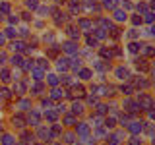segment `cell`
<instances>
[{"label":"cell","mask_w":155,"mask_h":145,"mask_svg":"<svg viewBox=\"0 0 155 145\" xmlns=\"http://www.w3.org/2000/svg\"><path fill=\"white\" fill-rule=\"evenodd\" d=\"M113 19H114V21H126V19H128V14H126L124 10H114Z\"/></svg>","instance_id":"obj_1"},{"label":"cell","mask_w":155,"mask_h":145,"mask_svg":"<svg viewBox=\"0 0 155 145\" xmlns=\"http://www.w3.org/2000/svg\"><path fill=\"white\" fill-rule=\"evenodd\" d=\"M64 50L68 52V54H74V52H78V47L74 45V43H66V45H64Z\"/></svg>","instance_id":"obj_2"},{"label":"cell","mask_w":155,"mask_h":145,"mask_svg":"<svg viewBox=\"0 0 155 145\" xmlns=\"http://www.w3.org/2000/svg\"><path fill=\"white\" fill-rule=\"evenodd\" d=\"M116 76H118V79H128V72H126L124 68H118V70H116Z\"/></svg>","instance_id":"obj_3"},{"label":"cell","mask_w":155,"mask_h":145,"mask_svg":"<svg viewBox=\"0 0 155 145\" xmlns=\"http://www.w3.org/2000/svg\"><path fill=\"white\" fill-rule=\"evenodd\" d=\"M76 132H78V134H81V135H85L87 132H89V128H87V126H85L84 122H81V124H80V126L76 128Z\"/></svg>","instance_id":"obj_4"},{"label":"cell","mask_w":155,"mask_h":145,"mask_svg":"<svg viewBox=\"0 0 155 145\" xmlns=\"http://www.w3.org/2000/svg\"><path fill=\"white\" fill-rule=\"evenodd\" d=\"M72 108H74V114H78V112H84V108H85V106L84 105H81V103H74V105H72Z\"/></svg>","instance_id":"obj_5"},{"label":"cell","mask_w":155,"mask_h":145,"mask_svg":"<svg viewBox=\"0 0 155 145\" xmlns=\"http://www.w3.org/2000/svg\"><path fill=\"white\" fill-rule=\"evenodd\" d=\"M140 48H142V45H138V43H130V45H128V50L130 52H138Z\"/></svg>","instance_id":"obj_6"},{"label":"cell","mask_w":155,"mask_h":145,"mask_svg":"<svg viewBox=\"0 0 155 145\" xmlns=\"http://www.w3.org/2000/svg\"><path fill=\"white\" fill-rule=\"evenodd\" d=\"M41 76H43L41 70H33V79H35V81H41V79H43Z\"/></svg>","instance_id":"obj_7"},{"label":"cell","mask_w":155,"mask_h":145,"mask_svg":"<svg viewBox=\"0 0 155 145\" xmlns=\"http://www.w3.org/2000/svg\"><path fill=\"white\" fill-rule=\"evenodd\" d=\"M80 76H81V79H89V77H91V70H81Z\"/></svg>","instance_id":"obj_8"},{"label":"cell","mask_w":155,"mask_h":145,"mask_svg":"<svg viewBox=\"0 0 155 145\" xmlns=\"http://www.w3.org/2000/svg\"><path fill=\"white\" fill-rule=\"evenodd\" d=\"M2 143H4V145H14L12 135H4V137H2Z\"/></svg>","instance_id":"obj_9"},{"label":"cell","mask_w":155,"mask_h":145,"mask_svg":"<svg viewBox=\"0 0 155 145\" xmlns=\"http://www.w3.org/2000/svg\"><path fill=\"white\" fill-rule=\"evenodd\" d=\"M62 95H64V91L60 93L58 89H52V93H51V97H52V99H58V97H62Z\"/></svg>","instance_id":"obj_10"},{"label":"cell","mask_w":155,"mask_h":145,"mask_svg":"<svg viewBox=\"0 0 155 145\" xmlns=\"http://www.w3.org/2000/svg\"><path fill=\"white\" fill-rule=\"evenodd\" d=\"M12 64H16V66H21V56H14V58H12Z\"/></svg>","instance_id":"obj_11"},{"label":"cell","mask_w":155,"mask_h":145,"mask_svg":"<svg viewBox=\"0 0 155 145\" xmlns=\"http://www.w3.org/2000/svg\"><path fill=\"white\" fill-rule=\"evenodd\" d=\"M48 81H51V85H56V83H58V79H56V76H54V74L48 76Z\"/></svg>","instance_id":"obj_12"},{"label":"cell","mask_w":155,"mask_h":145,"mask_svg":"<svg viewBox=\"0 0 155 145\" xmlns=\"http://www.w3.org/2000/svg\"><path fill=\"white\" fill-rule=\"evenodd\" d=\"M4 35H6V37H14V35H16V31H14L12 27H8V29H6V33H4Z\"/></svg>","instance_id":"obj_13"},{"label":"cell","mask_w":155,"mask_h":145,"mask_svg":"<svg viewBox=\"0 0 155 145\" xmlns=\"http://www.w3.org/2000/svg\"><path fill=\"white\" fill-rule=\"evenodd\" d=\"M72 122H74V116H66V118H64V124L66 126H72Z\"/></svg>","instance_id":"obj_14"},{"label":"cell","mask_w":155,"mask_h":145,"mask_svg":"<svg viewBox=\"0 0 155 145\" xmlns=\"http://www.w3.org/2000/svg\"><path fill=\"white\" fill-rule=\"evenodd\" d=\"M4 41H6V35H4V33H0V45H4Z\"/></svg>","instance_id":"obj_15"},{"label":"cell","mask_w":155,"mask_h":145,"mask_svg":"<svg viewBox=\"0 0 155 145\" xmlns=\"http://www.w3.org/2000/svg\"><path fill=\"white\" fill-rule=\"evenodd\" d=\"M151 35H155V23L151 25Z\"/></svg>","instance_id":"obj_16"}]
</instances>
